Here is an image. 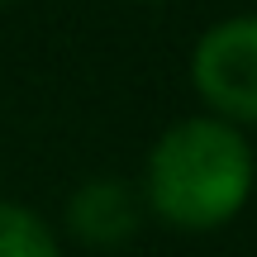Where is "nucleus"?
<instances>
[{"mask_svg":"<svg viewBox=\"0 0 257 257\" xmlns=\"http://www.w3.org/2000/svg\"><path fill=\"white\" fill-rule=\"evenodd\" d=\"M67 219H72V229L81 233V238L100 243V248H114V243H124L128 233L138 229V205H134V195H128V186L91 181V186H81V191L72 195Z\"/></svg>","mask_w":257,"mask_h":257,"instance_id":"3","label":"nucleus"},{"mask_svg":"<svg viewBox=\"0 0 257 257\" xmlns=\"http://www.w3.org/2000/svg\"><path fill=\"white\" fill-rule=\"evenodd\" d=\"M248 186H252V153L219 119H186L167 128L148 157L153 205L186 229L224 224L248 200Z\"/></svg>","mask_w":257,"mask_h":257,"instance_id":"1","label":"nucleus"},{"mask_svg":"<svg viewBox=\"0 0 257 257\" xmlns=\"http://www.w3.org/2000/svg\"><path fill=\"white\" fill-rule=\"evenodd\" d=\"M0 257H57V243L24 205H0Z\"/></svg>","mask_w":257,"mask_h":257,"instance_id":"4","label":"nucleus"},{"mask_svg":"<svg viewBox=\"0 0 257 257\" xmlns=\"http://www.w3.org/2000/svg\"><path fill=\"white\" fill-rule=\"evenodd\" d=\"M191 76L214 110L257 119V15L210 29L195 48Z\"/></svg>","mask_w":257,"mask_h":257,"instance_id":"2","label":"nucleus"}]
</instances>
